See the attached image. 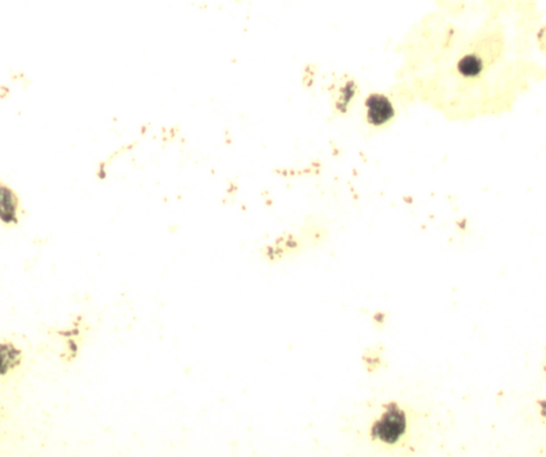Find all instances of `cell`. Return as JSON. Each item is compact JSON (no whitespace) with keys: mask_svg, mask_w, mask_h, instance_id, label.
Wrapping results in <instances>:
<instances>
[{"mask_svg":"<svg viewBox=\"0 0 546 457\" xmlns=\"http://www.w3.org/2000/svg\"><path fill=\"white\" fill-rule=\"evenodd\" d=\"M367 108V120L370 124L382 125L392 120L395 110L391 101L378 93L369 95L365 102Z\"/></svg>","mask_w":546,"mask_h":457,"instance_id":"cell-1","label":"cell"},{"mask_svg":"<svg viewBox=\"0 0 546 457\" xmlns=\"http://www.w3.org/2000/svg\"><path fill=\"white\" fill-rule=\"evenodd\" d=\"M0 216L5 226H16L21 217V203L11 188L1 184L0 189Z\"/></svg>","mask_w":546,"mask_h":457,"instance_id":"cell-2","label":"cell"}]
</instances>
